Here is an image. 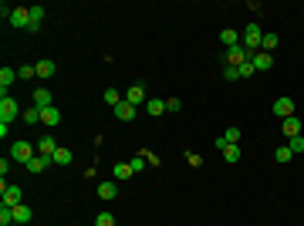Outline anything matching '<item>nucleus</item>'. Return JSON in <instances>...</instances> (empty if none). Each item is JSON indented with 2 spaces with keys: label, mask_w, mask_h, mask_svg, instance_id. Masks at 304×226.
Listing matches in <instances>:
<instances>
[{
  "label": "nucleus",
  "mask_w": 304,
  "mask_h": 226,
  "mask_svg": "<svg viewBox=\"0 0 304 226\" xmlns=\"http://www.w3.org/2000/svg\"><path fill=\"white\" fill-rule=\"evenodd\" d=\"M34 105H37L41 112H44V108H51V105H54V101H51V91H48V88H37V91H34Z\"/></svg>",
  "instance_id": "nucleus-17"
},
{
  "label": "nucleus",
  "mask_w": 304,
  "mask_h": 226,
  "mask_svg": "<svg viewBox=\"0 0 304 226\" xmlns=\"http://www.w3.org/2000/svg\"><path fill=\"white\" fill-rule=\"evenodd\" d=\"M41 20H44V7H31V31H37Z\"/></svg>",
  "instance_id": "nucleus-29"
},
{
  "label": "nucleus",
  "mask_w": 304,
  "mask_h": 226,
  "mask_svg": "<svg viewBox=\"0 0 304 226\" xmlns=\"http://www.w3.org/2000/svg\"><path fill=\"white\" fill-rule=\"evenodd\" d=\"M17 78H21V81L37 78V68H34V65H21V68H17Z\"/></svg>",
  "instance_id": "nucleus-27"
},
{
  "label": "nucleus",
  "mask_w": 304,
  "mask_h": 226,
  "mask_svg": "<svg viewBox=\"0 0 304 226\" xmlns=\"http://www.w3.org/2000/svg\"><path fill=\"white\" fill-rule=\"evenodd\" d=\"M21 186H7V182H4V206H21Z\"/></svg>",
  "instance_id": "nucleus-10"
},
{
  "label": "nucleus",
  "mask_w": 304,
  "mask_h": 226,
  "mask_svg": "<svg viewBox=\"0 0 304 226\" xmlns=\"http://www.w3.org/2000/svg\"><path fill=\"white\" fill-rule=\"evenodd\" d=\"M179 108H183L179 98H166V112H179Z\"/></svg>",
  "instance_id": "nucleus-36"
},
{
  "label": "nucleus",
  "mask_w": 304,
  "mask_h": 226,
  "mask_svg": "<svg viewBox=\"0 0 304 226\" xmlns=\"http://www.w3.org/2000/svg\"><path fill=\"white\" fill-rule=\"evenodd\" d=\"M223 78H226V81H237V78H240V71H237V68H230V65H223Z\"/></svg>",
  "instance_id": "nucleus-35"
},
{
  "label": "nucleus",
  "mask_w": 304,
  "mask_h": 226,
  "mask_svg": "<svg viewBox=\"0 0 304 226\" xmlns=\"http://www.w3.org/2000/svg\"><path fill=\"white\" fill-rule=\"evenodd\" d=\"M58 149H61V146L54 142V135H44V138L37 142V152H41V155H54Z\"/></svg>",
  "instance_id": "nucleus-16"
},
{
  "label": "nucleus",
  "mask_w": 304,
  "mask_h": 226,
  "mask_svg": "<svg viewBox=\"0 0 304 226\" xmlns=\"http://www.w3.org/2000/svg\"><path fill=\"white\" fill-rule=\"evenodd\" d=\"M102 98H105V105H112V108H115V105H122V101H125V95H122V91H115V88H108V91H105Z\"/></svg>",
  "instance_id": "nucleus-23"
},
{
  "label": "nucleus",
  "mask_w": 304,
  "mask_h": 226,
  "mask_svg": "<svg viewBox=\"0 0 304 226\" xmlns=\"http://www.w3.org/2000/svg\"><path fill=\"white\" fill-rule=\"evenodd\" d=\"M162 112H166V101H162V98H149V101H145V115H149V118H159Z\"/></svg>",
  "instance_id": "nucleus-13"
},
{
  "label": "nucleus",
  "mask_w": 304,
  "mask_h": 226,
  "mask_svg": "<svg viewBox=\"0 0 304 226\" xmlns=\"http://www.w3.org/2000/svg\"><path fill=\"white\" fill-rule=\"evenodd\" d=\"M34 68H37V78H41V81L54 78V71H58V65H54V61H51V57H41V61H37V65H34Z\"/></svg>",
  "instance_id": "nucleus-8"
},
{
  "label": "nucleus",
  "mask_w": 304,
  "mask_h": 226,
  "mask_svg": "<svg viewBox=\"0 0 304 226\" xmlns=\"http://www.w3.org/2000/svg\"><path fill=\"white\" fill-rule=\"evenodd\" d=\"M17 81V68H4L0 71V88H4V95H7V88Z\"/></svg>",
  "instance_id": "nucleus-20"
},
{
  "label": "nucleus",
  "mask_w": 304,
  "mask_h": 226,
  "mask_svg": "<svg viewBox=\"0 0 304 226\" xmlns=\"http://www.w3.org/2000/svg\"><path fill=\"white\" fill-rule=\"evenodd\" d=\"M274 115H277V118H294V98L280 95L277 101H274Z\"/></svg>",
  "instance_id": "nucleus-5"
},
{
  "label": "nucleus",
  "mask_w": 304,
  "mask_h": 226,
  "mask_svg": "<svg viewBox=\"0 0 304 226\" xmlns=\"http://www.w3.org/2000/svg\"><path fill=\"white\" fill-rule=\"evenodd\" d=\"M250 65H254L257 71H267V68L274 65V54H264V51H257V54L250 57Z\"/></svg>",
  "instance_id": "nucleus-14"
},
{
  "label": "nucleus",
  "mask_w": 304,
  "mask_h": 226,
  "mask_svg": "<svg viewBox=\"0 0 304 226\" xmlns=\"http://www.w3.org/2000/svg\"><path fill=\"white\" fill-rule=\"evenodd\" d=\"M0 226H14V210L10 206H0Z\"/></svg>",
  "instance_id": "nucleus-31"
},
{
  "label": "nucleus",
  "mask_w": 304,
  "mask_h": 226,
  "mask_svg": "<svg viewBox=\"0 0 304 226\" xmlns=\"http://www.w3.org/2000/svg\"><path fill=\"white\" fill-rule=\"evenodd\" d=\"M51 166H54L51 155H34V159L27 162V172H44V169H51Z\"/></svg>",
  "instance_id": "nucleus-9"
},
{
  "label": "nucleus",
  "mask_w": 304,
  "mask_h": 226,
  "mask_svg": "<svg viewBox=\"0 0 304 226\" xmlns=\"http://www.w3.org/2000/svg\"><path fill=\"white\" fill-rule=\"evenodd\" d=\"M10 159L27 166V162L34 159V146H31V142H14V146H10Z\"/></svg>",
  "instance_id": "nucleus-3"
},
{
  "label": "nucleus",
  "mask_w": 304,
  "mask_h": 226,
  "mask_svg": "<svg viewBox=\"0 0 304 226\" xmlns=\"http://www.w3.org/2000/svg\"><path fill=\"white\" fill-rule=\"evenodd\" d=\"M10 210H14V226H27L31 223V210H27L24 202H21V206H10Z\"/></svg>",
  "instance_id": "nucleus-15"
},
{
  "label": "nucleus",
  "mask_w": 304,
  "mask_h": 226,
  "mask_svg": "<svg viewBox=\"0 0 304 226\" xmlns=\"http://www.w3.org/2000/svg\"><path fill=\"white\" fill-rule=\"evenodd\" d=\"M41 121H44L48 129H58V125H61V112H58L54 105H51V108H44V112H41Z\"/></svg>",
  "instance_id": "nucleus-11"
},
{
  "label": "nucleus",
  "mask_w": 304,
  "mask_h": 226,
  "mask_svg": "<svg viewBox=\"0 0 304 226\" xmlns=\"http://www.w3.org/2000/svg\"><path fill=\"white\" fill-rule=\"evenodd\" d=\"M260 51H264V54H274V51H277V34H264V40H260Z\"/></svg>",
  "instance_id": "nucleus-24"
},
{
  "label": "nucleus",
  "mask_w": 304,
  "mask_h": 226,
  "mask_svg": "<svg viewBox=\"0 0 304 226\" xmlns=\"http://www.w3.org/2000/svg\"><path fill=\"white\" fill-rule=\"evenodd\" d=\"M260 40H264V31H260V24H247V31L240 34V44L250 51V57L260 51Z\"/></svg>",
  "instance_id": "nucleus-1"
},
{
  "label": "nucleus",
  "mask_w": 304,
  "mask_h": 226,
  "mask_svg": "<svg viewBox=\"0 0 304 226\" xmlns=\"http://www.w3.org/2000/svg\"><path fill=\"white\" fill-rule=\"evenodd\" d=\"M186 162H189V166H203V159L196 152H186Z\"/></svg>",
  "instance_id": "nucleus-38"
},
{
  "label": "nucleus",
  "mask_w": 304,
  "mask_h": 226,
  "mask_svg": "<svg viewBox=\"0 0 304 226\" xmlns=\"http://www.w3.org/2000/svg\"><path fill=\"white\" fill-rule=\"evenodd\" d=\"M237 71H240V78H250V74H254L257 68H254V65H250V61H247V65H240V68H237Z\"/></svg>",
  "instance_id": "nucleus-37"
},
{
  "label": "nucleus",
  "mask_w": 304,
  "mask_h": 226,
  "mask_svg": "<svg viewBox=\"0 0 304 226\" xmlns=\"http://www.w3.org/2000/svg\"><path fill=\"white\" fill-rule=\"evenodd\" d=\"M128 166H132V172H142L145 166H149V162H145V155L139 152V155H132V159H128Z\"/></svg>",
  "instance_id": "nucleus-30"
},
{
  "label": "nucleus",
  "mask_w": 304,
  "mask_h": 226,
  "mask_svg": "<svg viewBox=\"0 0 304 226\" xmlns=\"http://www.w3.org/2000/svg\"><path fill=\"white\" fill-rule=\"evenodd\" d=\"M95 226H115V216H112V213H98V216H95Z\"/></svg>",
  "instance_id": "nucleus-33"
},
{
  "label": "nucleus",
  "mask_w": 304,
  "mask_h": 226,
  "mask_svg": "<svg viewBox=\"0 0 304 226\" xmlns=\"http://www.w3.org/2000/svg\"><path fill=\"white\" fill-rule=\"evenodd\" d=\"M21 121H27V125H34V121H41V108H37V105L24 108V115H21Z\"/></svg>",
  "instance_id": "nucleus-25"
},
{
  "label": "nucleus",
  "mask_w": 304,
  "mask_h": 226,
  "mask_svg": "<svg viewBox=\"0 0 304 226\" xmlns=\"http://www.w3.org/2000/svg\"><path fill=\"white\" fill-rule=\"evenodd\" d=\"M220 40H223V48H226V51H230V48H237V44H240V34L233 31V27H226V31H223V34H220Z\"/></svg>",
  "instance_id": "nucleus-21"
},
{
  "label": "nucleus",
  "mask_w": 304,
  "mask_h": 226,
  "mask_svg": "<svg viewBox=\"0 0 304 226\" xmlns=\"http://www.w3.org/2000/svg\"><path fill=\"white\" fill-rule=\"evenodd\" d=\"M51 159H54V166H61V169H64V166H71V162H74V155H71V149H58V152L54 155H51Z\"/></svg>",
  "instance_id": "nucleus-19"
},
{
  "label": "nucleus",
  "mask_w": 304,
  "mask_h": 226,
  "mask_svg": "<svg viewBox=\"0 0 304 226\" xmlns=\"http://www.w3.org/2000/svg\"><path fill=\"white\" fill-rule=\"evenodd\" d=\"M223 138L230 142V146H237V142H240V129H226V132H223Z\"/></svg>",
  "instance_id": "nucleus-34"
},
{
  "label": "nucleus",
  "mask_w": 304,
  "mask_h": 226,
  "mask_svg": "<svg viewBox=\"0 0 304 226\" xmlns=\"http://www.w3.org/2000/svg\"><path fill=\"white\" fill-rule=\"evenodd\" d=\"M247 61H250V51L243 48V44H237V48L226 51V65L230 68H240V65H247Z\"/></svg>",
  "instance_id": "nucleus-4"
},
{
  "label": "nucleus",
  "mask_w": 304,
  "mask_h": 226,
  "mask_svg": "<svg viewBox=\"0 0 304 226\" xmlns=\"http://www.w3.org/2000/svg\"><path fill=\"white\" fill-rule=\"evenodd\" d=\"M21 115H24V112H21V105H17V101H14L10 95L0 98V121H7V125H10V121L21 118Z\"/></svg>",
  "instance_id": "nucleus-2"
},
{
  "label": "nucleus",
  "mask_w": 304,
  "mask_h": 226,
  "mask_svg": "<svg viewBox=\"0 0 304 226\" xmlns=\"http://www.w3.org/2000/svg\"><path fill=\"white\" fill-rule=\"evenodd\" d=\"M136 112H139V108H136V105H128V101L115 105V118H119V121H132V118H136Z\"/></svg>",
  "instance_id": "nucleus-12"
},
{
  "label": "nucleus",
  "mask_w": 304,
  "mask_h": 226,
  "mask_svg": "<svg viewBox=\"0 0 304 226\" xmlns=\"http://www.w3.org/2000/svg\"><path fill=\"white\" fill-rule=\"evenodd\" d=\"M288 149H291V152H304V135H294V138H288Z\"/></svg>",
  "instance_id": "nucleus-32"
},
{
  "label": "nucleus",
  "mask_w": 304,
  "mask_h": 226,
  "mask_svg": "<svg viewBox=\"0 0 304 226\" xmlns=\"http://www.w3.org/2000/svg\"><path fill=\"white\" fill-rule=\"evenodd\" d=\"M280 129H284V135H288V138L301 135V118H284V121H280Z\"/></svg>",
  "instance_id": "nucleus-18"
},
{
  "label": "nucleus",
  "mask_w": 304,
  "mask_h": 226,
  "mask_svg": "<svg viewBox=\"0 0 304 226\" xmlns=\"http://www.w3.org/2000/svg\"><path fill=\"white\" fill-rule=\"evenodd\" d=\"M274 159H277L280 166H284V162H291V159H294V152H291L288 146H277V152H274Z\"/></svg>",
  "instance_id": "nucleus-28"
},
{
  "label": "nucleus",
  "mask_w": 304,
  "mask_h": 226,
  "mask_svg": "<svg viewBox=\"0 0 304 226\" xmlns=\"http://www.w3.org/2000/svg\"><path fill=\"white\" fill-rule=\"evenodd\" d=\"M125 101L128 105H145L149 101V95H145V85H132V88H125Z\"/></svg>",
  "instance_id": "nucleus-6"
},
{
  "label": "nucleus",
  "mask_w": 304,
  "mask_h": 226,
  "mask_svg": "<svg viewBox=\"0 0 304 226\" xmlns=\"http://www.w3.org/2000/svg\"><path fill=\"white\" fill-rule=\"evenodd\" d=\"M10 27H27V31H31V7H14Z\"/></svg>",
  "instance_id": "nucleus-7"
},
{
  "label": "nucleus",
  "mask_w": 304,
  "mask_h": 226,
  "mask_svg": "<svg viewBox=\"0 0 304 226\" xmlns=\"http://www.w3.org/2000/svg\"><path fill=\"white\" fill-rule=\"evenodd\" d=\"M98 199H119V186L115 182H102L98 186Z\"/></svg>",
  "instance_id": "nucleus-22"
},
{
  "label": "nucleus",
  "mask_w": 304,
  "mask_h": 226,
  "mask_svg": "<svg viewBox=\"0 0 304 226\" xmlns=\"http://www.w3.org/2000/svg\"><path fill=\"white\" fill-rule=\"evenodd\" d=\"M132 176H136V172H132L128 162H119V166H115V179H119V182H122V179H132Z\"/></svg>",
  "instance_id": "nucleus-26"
}]
</instances>
